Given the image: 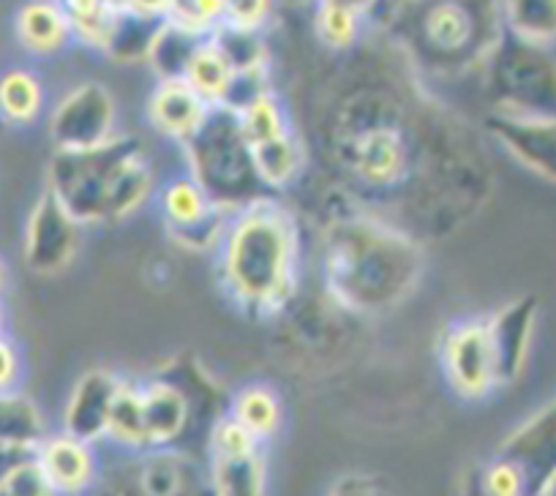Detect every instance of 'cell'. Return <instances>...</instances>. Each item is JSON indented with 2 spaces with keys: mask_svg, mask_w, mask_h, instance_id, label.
Here are the masks:
<instances>
[{
  "mask_svg": "<svg viewBox=\"0 0 556 496\" xmlns=\"http://www.w3.org/2000/svg\"><path fill=\"white\" fill-rule=\"evenodd\" d=\"M325 279L341 306L388 311L415 290L424 252L406 229L374 216L339 218L325 232Z\"/></svg>",
  "mask_w": 556,
  "mask_h": 496,
  "instance_id": "1",
  "label": "cell"
},
{
  "mask_svg": "<svg viewBox=\"0 0 556 496\" xmlns=\"http://www.w3.org/2000/svg\"><path fill=\"white\" fill-rule=\"evenodd\" d=\"M301 234L287 207L270 196L229 216L218 265L229 295L249 311H278L298 281Z\"/></svg>",
  "mask_w": 556,
  "mask_h": 496,
  "instance_id": "2",
  "label": "cell"
},
{
  "mask_svg": "<svg viewBox=\"0 0 556 496\" xmlns=\"http://www.w3.org/2000/svg\"><path fill=\"white\" fill-rule=\"evenodd\" d=\"M47 191L83 227L117 224L151 196V158L142 142L123 135L88 151H55L47 167Z\"/></svg>",
  "mask_w": 556,
  "mask_h": 496,
  "instance_id": "3",
  "label": "cell"
},
{
  "mask_svg": "<svg viewBox=\"0 0 556 496\" xmlns=\"http://www.w3.org/2000/svg\"><path fill=\"white\" fill-rule=\"evenodd\" d=\"M184 151L189 175L222 211L235 213L267 196L238 112L229 106H211L205 123L184 142Z\"/></svg>",
  "mask_w": 556,
  "mask_h": 496,
  "instance_id": "4",
  "label": "cell"
},
{
  "mask_svg": "<svg viewBox=\"0 0 556 496\" xmlns=\"http://www.w3.org/2000/svg\"><path fill=\"white\" fill-rule=\"evenodd\" d=\"M483 68L485 99L496 117H556V58L551 55V47L527 44L502 34L483 58Z\"/></svg>",
  "mask_w": 556,
  "mask_h": 496,
  "instance_id": "5",
  "label": "cell"
},
{
  "mask_svg": "<svg viewBox=\"0 0 556 496\" xmlns=\"http://www.w3.org/2000/svg\"><path fill=\"white\" fill-rule=\"evenodd\" d=\"M336 156L355 183L371 191L395 189L412 173V142L406 140L404 123L388 115L341 123Z\"/></svg>",
  "mask_w": 556,
  "mask_h": 496,
  "instance_id": "6",
  "label": "cell"
},
{
  "mask_svg": "<svg viewBox=\"0 0 556 496\" xmlns=\"http://www.w3.org/2000/svg\"><path fill=\"white\" fill-rule=\"evenodd\" d=\"M262 442L232 415L211 429V496H265L267 469Z\"/></svg>",
  "mask_w": 556,
  "mask_h": 496,
  "instance_id": "7",
  "label": "cell"
},
{
  "mask_svg": "<svg viewBox=\"0 0 556 496\" xmlns=\"http://www.w3.org/2000/svg\"><path fill=\"white\" fill-rule=\"evenodd\" d=\"M415 44L431 63H453L483 61L496 41L480 39V14L469 0H431L417 20Z\"/></svg>",
  "mask_w": 556,
  "mask_h": 496,
  "instance_id": "8",
  "label": "cell"
},
{
  "mask_svg": "<svg viewBox=\"0 0 556 496\" xmlns=\"http://www.w3.org/2000/svg\"><path fill=\"white\" fill-rule=\"evenodd\" d=\"M117 106L99 82H83L68 90L50 115L55 151H88L117 135Z\"/></svg>",
  "mask_w": 556,
  "mask_h": 496,
  "instance_id": "9",
  "label": "cell"
},
{
  "mask_svg": "<svg viewBox=\"0 0 556 496\" xmlns=\"http://www.w3.org/2000/svg\"><path fill=\"white\" fill-rule=\"evenodd\" d=\"M83 245V224L52 191H41L30 207L23 234V259L34 274L55 276L72 265Z\"/></svg>",
  "mask_w": 556,
  "mask_h": 496,
  "instance_id": "10",
  "label": "cell"
},
{
  "mask_svg": "<svg viewBox=\"0 0 556 496\" xmlns=\"http://www.w3.org/2000/svg\"><path fill=\"white\" fill-rule=\"evenodd\" d=\"M442 368L451 387L462 398L478 402L500 387L494 346H491L485 319H467L447 330L442 339Z\"/></svg>",
  "mask_w": 556,
  "mask_h": 496,
  "instance_id": "11",
  "label": "cell"
},
{
  "mask_svg": "<svg viewBox=\"0 0 556 496\" xmlns=\"http://www.w3.org/2000/svg\"><path fill=\"white\" fill-rule=\"evenodd\" d=\"M121 385L123 380L110 368L85 371L68 393L66 407H63V434L88 442V445L106 440L112 404H115Z\"/></svg>",
  "mask_w": 556,
  "mask_h": 496,
  "instance_id": "12",
  "label": "cell"
},
{
  "mask_svg": "<svg viewBox=\"0 0 556 496\" xmlns=\"http://www.w3.org/2000/svg\"><path fill=\"white\" fill-rule=\"evenodd\" d=\"M500 456L510 458L521 469L529 494H538L545 480L556 472V402L523 420L502 442Z\"/></svg>",
  "mask_w": 556,
  "mask_h": 496,
  "instance_id": "13",
  "label": "cell"
},
{
  "mask_svg": "<svg viewBox=\"0 0 556 496\" xmlns=\"http://www.w3.org/2000/svg\"><path fill=\"white\" fill-rule=\"evenodd\" d=\"M485 322H489L491 346H494L500 387L510 385L521 377L529 360L534 325H538V301L529 295L518 297V301H510L500 311L491 314Z\"/></svg>",
  "mask_w": 556,
  "mask_h": 496,
  "instance_id": "14",
  "label": "cell"
},
{
  "mask_svg": "<svg viewBox=\"0 0 556 496\" xmlns=\"http://www.w3.org/2000/svg\"><path fill=\"white\" fill-rule=\"evenodd\" d=\"M489 131L518 164L556 186V117L513 120L491 115Z\"/></svg>",
  "mask_w": 556,
  "mask_h": 496,
  "instance_id": "15",
  "label": "cell"
},
{
  "mask_svg": "<svg viewBox=\"0 0 556 496\" xmlns=\"http://www.w3.org/2000/svg\"><path fill=\"white\" fill-rule=\"evenodd\" d=\"M207 112H211V104L186 79H164L148 101V117L153 129L180 145L205 123Z\"/></svg>",
  "mask_w": 556,
  "mask_h": 496,
  "instance_id": "16",
  "label": "cell"
},
{
  "mask_svg": "<svg viewBox=\"0 0 556 496\" xmlns=\"http://www.w3.org/2000/svg\"><path fill=\"white\" fill-rule=\"evenodd\" d=\"M36 461L41 463L61 496L85 494L96 480L93 445L74 440L63 431L45 436V442L36 447Z\"/></svg>",
  "mask_w": 556,
  "mask_h": 496,
  "instance_id": "17",
  "label": "cell"
},
{
  "mask_svg": "<svg viewBox=\"0 0 556 496\" xmlns=\"http://www.w3.org/2000/svg\"><path fill=\"white\" fill-rule=\"evenodd\" d=\"M142 409H146L148 450H162L175 445L186 434L191 420V402L184 387L169 380H153L139 385Z\"/></svg>",
  "mask_w": 556,
  "mask_h": 496,
  "instance_id": "18",
  "label": "cell"
},
{
  "mask_svg": "<svg viewBox=\"0 0 556 496\" xmlns=\"http://www.w3.org/2000/svg\"><path fill=\"white\" fill-rule=\"evenodd\" d=\"M14 36L20 47L36 58L58 55L74 39L61 0H25L14 14Z\"/></svg>",
  "mask_w": 556,
  "mask_h": 496,
  "instance_id": "19",
  "label": "cell"
},
{
  "mask_svg": "<svg viewBox=\"0 0 556 496\" xmlns=\"http://www.w3.org/2000/svg\"><path fill=\"white\" fill-rule=\"evenodd\" d=\"M164 20L167 17H162V14H148L139 12V9L117 7L101 52H106V55L123 63L146 61L148 50H151Z\"/></svg>",
  "mask_w": 556,
  "mask_h": 496,
  "instance_id": "20",
  "label": "cell"
},
{
  "mask_svg": "<svg viewBox=\"0 0 556 496\" xmlns=\"http://www.w3.org/2000/svg\"><path fill=\"white\" fill-rule=\"evenodd\" d=\"M47 423L39 404L17 391H0V445L36 450L45 442Z\"/></svg>",
  "mask_w": 556,
  "mask_h": 496,
  "instance_id": "21",
  "label": "cell"
},
{
  "mask_svg": "<svg viewBox=\"0 0 556 496\" xmlns=\"http://www.w3.org/2000/svg\"><path fill=\"white\" fill-rule=\"evenodd\" d=\"M505 34L538 47L556 44V0H500Z\"/></svg>",
  "mask_w": 556,
  "mask_h": 496,
  "instance_id": "22",
  "label": "cell"
},
{
  "mask_svg": "<svg viewBox=\"0 0 556 496\" xmlns=\"http://www.w3.org/2000/svg\"><path fill=\"white\" fill-rule=\"evenodd\" d=\"M45 110V85L30 68L12 66L0 74V117L7 126H30Z\"/></svg>",
  "mask_w": 556,
  "mask_h": 496,
  "instance_id": "23",
  "label": "cell"
},
{
  "mask_svg": "<svg viewBox=\"0 0 556 496\" xmlns=\"http://www.w3.org/2000/svg\"><path fill=\"white\" fill-rule=\"evenodd\" d=\"M205 39L207 36L194 34V30L184 28V25L173 23V20H164L146 58L153 72H156L159 82H164V79H184L197 47Z\"/></svg>",
  "mask_w": 556,
  "mask_h": 496,
  "instance_id": "24",
  "label": "cell"
},
{
  "mask_svg": "<svg viewBox=\"0 0 556 496\" xmlns=\"http://www.w3.org/2000/svg\"><path fill=\"white\" fill-rule=\"evenodd\" d=\"M251 153H254L256 173H260L267 191L285 189V186H290L292 180L298 178V173H301L303 153L290 129L270 137V140L260 142V145H251Z\"/></svg>",
  "mask_w": 556,
  "mask_h": 496,
  "instance_id": "25",
  "label": "cell"
},
{
  "mask_svg": "<svg viewBox=\"0 0 556 496\" xmlns=\"http://www.w3.org/2000/svg\"><path fill=\"white\" fill-rule=\"evenodd\" d=\"M184 79L202 96V99L207 101V104L216 106V104H224L229 88H232L235 68L229 66L227 58L218 52V47L213 44L211 39H205L200 47H197Z\"/></svg>",
  "mask_w": 556,
  "mask_h": 496,
  "instance_id": "26",
  "label": "cell"
},
{
  "mask_svg": "<svg viewBox=\"0 0 556 496\" xmlns=\"http://www.w3.org/2000/svg\"><path fill=\"white\" fill-rule=\"evenodd\" d=\"M106 440L121 447H131V450H148L142 391L134 382L123 380L121 391H117L110 412V425H106Z\"/></svg>",
  "mask_w": 556,
  "mask_h": 496,
  "instance_id": "27",
  "label": "cell"
},
{
  "mask_svg": "<svg viewBox=\"0 0 556 496\" xmlns=\"http://www.w3.org/2000/svg\"><path fill=\"white\" fill-rule=\"evenodd\" d=\"M229 415L260 442L270 440L278 431V425H281V404H278L276 393L267 391V387L262 385L243 387V391L232 398Z\"/></svg>",
  "mask_w": 556,
  "mask_h": 496,
  "instance_id": "28",
  "label": "cell"
},
{
  "mask_svg": "<svg viewBox=\"0 0 556 496\" xmlns=\"http://www.w3.org/2000/svg\"><path fill=\"white\" fill-rule=\"evenodd\" d=\"M207 39L218 47L235 74L260 72L265 66V44L260 39V30L235 28V25L222 23Z\"/></svg>",
  "mask_w": 556,
  "mask_h": 496,
  "instance_id": "29",
  "label": "cell"
},
{
  "mask_svg": "<svg viewBox=\"0 0 556 496\" xmlns=\"http://www.w3.org/2000/svg\"><path fill=\"white\" fill-rule=\"evenodd\" d=\"M72 23L74 39L101 50L117 12L115 0H61Z\"/></svg>",
  "mask_w": 556,
  "mask_h": 496,
  "instance_id": "30",
  "label": "cell"
},
{
  "mask_svg": "<svg viewBox=\"0 0 556 496\" xmlns=\"http://www.w3.org/2000/svg\"><path fill=\"white\" fill-rule=\"evenodd\" d=\"M238 117H240V129H243L249 145H260V142L287 131L285 112H281V106H278L276 96L273 93H265L260 96V99L251 101L249 106H243V110L238 112Z\"/></svg>",
  "mask_w": 556,
  "mask_h": 496,
  "instance_id": "31",
  "label": "cell"
},
{
  "mask_svg": "<svg viewBox=\"0 0 556 496\" xmlns=\"http://www.w3.org/2000/svg\"><path fill=\"white\" fill-rule=\"evenodd\" d=\"M361 14L341 7H317V14H314L317 36L330 50H350L361 36Z\"/></svg>",
  "mask_w": 556,
  "mask_h": 496,
  "instance_id": "32",
  "label": "cell"
},
{
  "mask_svg": "<svg viewBox=\"0 0 556 496\" xmlns=\"http://www.w3.org/2000/svg\"><path fill=\"white\" fill-rule=\"evenodd\" d=\"M167 20L200 36H211L224 23V0H169Z\"/></svg>",
  "mask_w": 556,
  "mask_h": 496,
  "instance_id": "33",
  "label": "cell"
},
{
  "mask_svg": "<svg viewBox=\"0 0 556 496\" xmlns=\"http://www.w3.org/2000/svg\"><path fill=\"white\" fill-rule=\"evenodd\" d=\"M0 496H61L58 488L52 485V480L47 478V472L41 469V463L34 458H28L25 463H20L12 472V478L3 483Z\"/></svg>",
  "mask_w": 556,
  "mask_h": 496,
  "instance_id": "34",
  "label": "cell"
},
{
  "mask_svg": "<svg viewBox=\"0 0 556 496\" xmlns=\"http://www.w3.org/2000/svg\"><path fill=\"white\" fill-rule=\"evenodd\" d=\"M273 0H224V23L245 30H262L270 20Z\"/></svg>",
  "mask_w": 556,
  "mask_h": 496,
  "instance_id": "35",
  "label": "cell"
},
{
  "mask_svg": "<svg viewBox=\"0 0 556 496\" xmlns=\"http://www.w3.org/2000/svg\"><path fill=\"white\" fill-rule=\"evenodd\" d=\"M328 496H388L382 485L368 474H344L330 485Z\"/></svg>",
  "mask_w": 556,
  "mask_h": 496,
  "instance_id": "36",
  "label": "cell"
},
{
  "mask_svg": "<svg viewBox=\"0 0 556 496\" xmlns=\"http://www.w3.org/2000/svg\"><path fill=\"white\" fill-rule=\"evenodd\" d=\"M20 371H23V363H20L17 346L3 333L0 335V391H14L20 380Z\"/></svg>",
  "mask_w": 556,
  "mask_h": 496,
  "instance_id": "37",
  "label": "cell"
},
{
  "mask_svg": "<svg viewBox=\"0 0 556 496\" xmlns=\"http://www.w3.org/2000/svg\"><path fill=\"white\" fill-rule=\"evenodd\" d=\"M34 456H36V450H23V447L0 445V488H3V483H7L9 478H12V472L20 467V463H25L28 458H34Z\"/></svg>",
  "mask_w": 556,
  "mask_h": 496,
  "instance_id": "38",
  "label": "cell"
},
{
  "mask_svg": "<svg viewBox=\"0 0 556 496\" xmlns=\"http://www.w3.org/2000/svg\"><path fill=\"white\" fill-rule=\"evenodd\" d=\"M317 7H341L366 17V14L377 7V0H317Z\"/></svg>",
  "mask_w": 556,
  "mask_h": 496,
  "instance_id": "39",
  "label": "cell"
},
{
  "mask_svg": "<svg viewBox=\"0 0 556 496\" xmlns=\"http://www.w3.org/2000/svg\"><path fill=\"white\" fill-rule=\"evenodd\" d=\"M534 496H556V472L551 474L548 480H545V483H543V488H540L538 494H534Z\"/></svg>",
  "mask_w": 556,
  "mask_h": 496,
  "instance_id": "40",
  "label": "cell"
},
{
  "mask_svg": "<svg viewBox=\"0 0 556 496\" xmlns=\"http://www.w3.org/2000/svg\"><path fill=\"white\" fill-rule=\"evenodd\" d=\"M7 284H9V268H7V263H3V257H0V295H3Z\"/></svg>",
  "mask_w": 556,
  "mask_h": 496,
  "instance_id": "41",
  "label": "cell"
},
{
  "mask_svg": "<svg viewBox=\"0 0 556 496\" xmlns=\"http://www.w3.org/2000/svg\"><path fill=\"white\" fill-rule=\"evenodd\" d=\"M106 496H146V494H142V488H139V485L134 483V488L126 491V494H121V491H112V494H106Z\"/></svg>",
  "mask_w": 556,
  "mask_h": 496,
  "instance_id": "42",
  "label": "cell"
},
{
  "mask_svg": "<svg viewBox=\"0 0 556 496\" xmlns=\"http://www.w3.org/2000/svg\"><path fill=\"white\" fill-rule=\"evenodd\" d=\"M7 333V308H3V303H0V335Z\"/></svg>",
  "mask_w": 556,
  "mask_h": 496,
  "instance_id": "43",
  "label": "cell"
},
{
  "mask_svg": "<svg viewBox=\"0 0 556 496\" xmlns=\"http://www.w3.org/2000/svg\"><path fill=\"white\" fill-rule=\"evenodd\" d=\"M7 129V120H3V117H0V131Z\"/></svg>",
  "mask_w": 556,
  "mask_h": 496,
  "instance_id": "44",
  "label": "cell"
}]
</instances>
